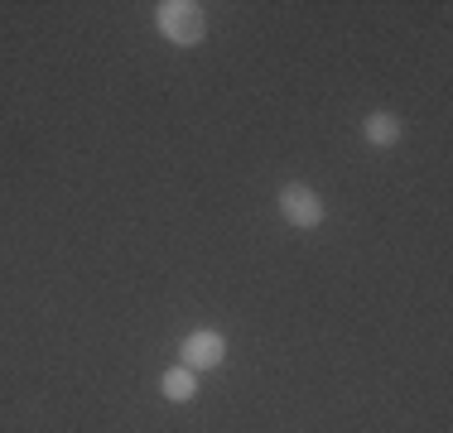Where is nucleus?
Returning a JSON list of instances; mask_svg holds the SVG:
<instances>
[{"label":"nucleus","instance_id":"obj_1","mask_svg":"<svg viewBox=\"0 0 453 433\" xmlns=\"http://www.w3.org/2000/svg\"><path fill=\"white\" fill-rule=\"evenodd\" d=\"M155 25L179 49H193V43L208 39V15H203L198 0H165V5H155Z\"/></svg>","mask_w":453,"mask_h":433},{"label":"nucleus","instance_id":"obj_2","mask_svg":"<svg viewBox=\"0 0 453 433\" xmlns=\"http://www.w3.org/2000/svg\"><path fill=\"white\" fill-rule=\"evenodd\" d=\"M275 208H280V216H285L289 226H299V232H314V226H323V198L309 183H285V188L275 193Z\"/></svg>","mask_w":453,"mask_h":433},{"label":"nucleus","instance_id":"obj_3","mask_svg":"<svg viewBox=\"0 0 453 433\" xmlns=\"http://www.w3.org/2000/svg\"><path fill=\"white\" fill-rule=\"evenodd\" d=\"M226 361V332L218 328H193L188 338L179 342V366H188V371H218Z\"/></svg>","mask_w":453,"mask_h":433},{"label":"nucleus","instance_id":"obj_4","mask_svg":"<svg viewBox=\"0 0 453 433\" xmlns=\"http://www.w3.org/2000/svg\"><path fill=\"white\" fill-rule=\"evenodd\" d=\"M401 135H405V125H401V116H395V111H372L362 121V140H366V145H376V149H391Z\"/></svg>","mask_w":453,"mask_h":433},{"label":"nucleus","instance_id":"obj_5","mask_svg":"<svg viewBox=\"0 0 453 433\" xmlns=\"http://www.w3.org/2000/svg\"><path fill=\"white\" fill-rule=\"evenodd\" d=\"M159 395H165L169 405H188V399H198V371H188V366H169V371L159 376Z\"/></svg>","mask_w":453,"mask_h":433}]
</instances>
